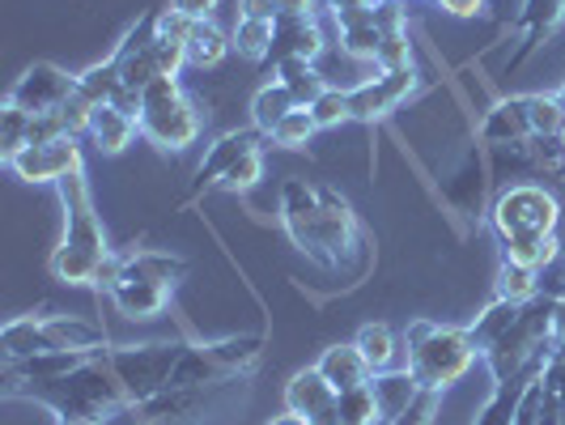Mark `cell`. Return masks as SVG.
I'll use <instances>...</instances> for the list:
<instances>
[{"label":"cell","mask_w":565,"mask_h":425,"mask_svg":"<svg viewBox=\"0 0 565 425\" xmlns=\"http://www.w3.org/2000/svg\"><path fill=\"white\" fill-rule=\"evenodd\" d=\"M477 362V340L455 328L438 323H417L408 332V370L422 392H443L455 379H463L468 366Z\"/></svg>","instance_id":"6da1fadb"},{"label":"cell","mask_w":565,"mask_h":425,"mask_svg":"<svg viewBox=\"0 0 565 425\" xmlns=\"http://www.w3.org/2000/svg\"><path fill=\"white\" fill-rule=\"evenodd\" d=\"M141 132L162 149H183L200 137V115L174 77H158L141 94Z\"/></svg>","instance_id":"7a4b0ae2"},{"label":"cell","mask_w":565,"mask_h":425,"mask_svg":"<svg viewBox=\"0 0 565 425\" xmlns=\"http://www.w3.org/2000/svg\"><path fill=\"white\" fill-rule=\"evenodd\" d=\"M4 167L26 183H64L68 174H82V145H77V137L34 141L22 153H13Z\"/></svg>","instance_id":"3957f363"},{"label":"cell","mask_w":565,"mask_h":425,"mask_svg":"<svg viewBox=\"0 0 565 425\" xmlns=\"http://www.w3.org/2000/svg\"><path fill=\"white\" fill-rule=\"evenodd\" d=\"M557 217H562V209L544 188H510L493 209V222L502 230V238H510V234H553Z\"/></svg>","instance_id":"277c9868"},{"label":"cell","mask_w":565,"mask_h":425,"mask_svg":"<svg viewBox=\"0 0 565 425\" xmlns=\"http://www.w3.org/2000/svg\"><path fill=\"white\" fill-rule=\"evenodd\" d=\"M73 94H77V77H68L56 64H34L26 77L9 89V103H18L30 115H47L60 111Z\"/></svg>","instance_id":"5b68a950"},{"label":"cell","mask_w":565,"mask_h":425,"mask_svg":"<svg viewBox=\"0 0 565 425\" xmlns=\"http://www.w3.org/2000/svg\"><path fill=\"white\" fill-rule=\"evenodd\" d=\"M337 400H340V392L319 374V370L294 374V383L285 387V404H289L294 413H302L311 425H340Z\"/></svg>","instance_id":"8992f818"},{"label":"cell","mask_w":565,"mask_h":425,"mask_svg":"<svg viewBox=\"0 0 565 425\" xmlns=\"http://www.w3.org/2000/svg\"><path fill=\"white\" fill-rule=\"evenodd\" d=\"M315 370H319L337 392L366 387L370 374H374V370L366 366V358H362V349H358V344H332V349H323V358H319V366Z\"/></svg>","instance_id":"52a82bcc"},{"label":"cell","mask_w":565,"mask_h":425,"mask_svg":"<svg viewBox=\"0 0 565 425\" xmlns=\"http://www.w3.org/2000/svg\"><path fill=\"white\" fill-rule=\"evenodd\" d=\"M115 302H119V311L132 315V319H153V315L167 311V285L158 281H145V277H119L111 285Z\"/></svg>","instance_id":"ba28073f"},{"label":"cell","mask_w":565,"mask_h":425,"mask_svg":"<svg viewBox=\"0 0 565 425\" xmlns=\"http://www.w3.org/2000/svg\"><path fill=\"white\" fill-rule=\"evenodd\" d=\"M137 115L119 111L115 103H103L98 111H94V119H89V137H94V145L103 149V153H119L124 145L132 141V132H137Z\"/></svg>","instance_id":"9c48e42d"},{"label":"cell","mask_w":565,"mask_h":425,"mask_svg":"<svg viewBox=\"0 0 565 425\" xmlns=\"http://www.w3.org/2000/svg\"><path fill=\"white\" fill-rule=\"evenodd\" d=\"M107 255L89 252V247H73V243H60L56 255H52V273H56L64 285H89L98 281Z\"/></svg>","instance_id":"30bf717a"},{"label":"cell","mask_w":565,"mask_h":425,"mask_svg":"<svg viewBox=\"0 0 565 425\" xmlns=\"http://www.w3.org/2000/svg\"><path fill=\"white\" fill-rule=\"evenodd\" d=\"M370 387H374L379 413H383L387 425H396L399 417L413 408V400H417V379H413V370H404V374H383V379H374Z\"/></svg>","instance_id":"8fae6325"},{"label":"cell","mask_w":565,"mask_h":425,"mask_svg":"<svg viewBox=\"0 0 565 425\" xmlns=\"http://www.w3.org/2000/svg\"><path fill=\"white\" fill-rule=\"evenodd\" d=\"M183 47H188V64H192V68H217V64L230 56L234 43H230L213 22H196V30L188 34Z\"/></svg>","instance_id":"7c38bea8"},{"label":"cell","mask_w":565,"mask_h":425,"mask_svg":"<svg viewBox=\"0 0 565 425\" xmlns=\"http://www.w3.org/2000/svg\"><path fill=\"white\" fill-rule=\"evenodd\" d=\"M289 111H298V98L289 94V85L285 82L264 85V89L252 98V119H255V128H264V132H273Z\"/></svg>","instance_id":"4fadbf2b"},{"label":"cell","mask_w":565,"mask_h":425,"mask_svg":"<svg viewBox=\"0 0 565 425\" xmlns=\"http://www.w3.org/2000/svg\"><path fill=\"white\" fill-rule=\"evenodd\" d=\"M234 52L243 60H264L277 43V22H252V18H238V26L230 34Z\"/></svg>","instance_id":"5bb4252c"},{"label":"cell","mask_w":565,"mask_h":425,"mask_svg":"<svg viewBox=\"0 0 565 425\" xmlns=\"http://www.w3.org/2000/svg\"><path fill=\"white\" fill-rule=\"evenodd\" d=\"M281 82L289 85V94L298 98V107H311L315 98L328 89L323 73L315 68L311 60H285V64H281Z\"/></svg>","instance_id":"9a60e30c"},{"label":"cell","mask_w":565,"mask_h":425,"mask_svg":"<svg viewBox=\"0 0 565 425\" xmlns=\"http://www.w3.org/2000/svg\"><path fill=\"white\" fill-rule=\"evenodd\" d=\"M337 417L340 425H387L383 413H379V400H374V387H353V392H340L337 400Z\"/></svg>","instance_id":"2e32d148"},{"label":"cell","mask_w":565,"mask_h":425,"mask_svg":"<svg viewBox=\"0 0 565 425\" xmlns=\"http://www.w3.org/2000/svg\"><path fill=\"white\" fill-rule=\"evenodd\" d=\"M353 344L362 349V358H366L370 370H387L392 362H396V337H392L387 323H366Z\"/></svg>","instance_id":"e0dca14e"},{"label":"cell","mask_w":565,"mask_h":425,"mask_svg":"<svg viewBox=\"0 0 565 425\" xmlns=\"http://www.w3.org/2000/svg\"><path fill=\"white\" fill-rule=\"evenodd\" d=\"M247 149H255L252 137H238V132H234V137H222V141L213 145V153L204 158V167H200V179H213V174L222 179V174H226V170L234 167V162H238Z\"/></svg>","instance_id":"ac0fdd59"},{"label":"cell","mask_w":565,"mask_h":425,"mask_svg":"<svg viewBox=\"0 0 565 425\" xmlns=\"http://www.w3.org/2000/svg\"><path fill=\"white\" fill-rule=\"evenodd\" d=\"M315 128H319V124H315V115L307 111V107H298V111H289L281 124L273 128V141L281 145V149H302V145L315 137Z\"/></svg>","instance_id":"d6986e66"},{"label":"cell","mask_w":565,"mask_h":425,"mask_svg":"<svg viewBox=\"0 0 565 425\" xmlns=\"http://www.w3.org/2000/svg\"><path fill=\"white\" fill-rule=\"evenodd\" d=\"M498 294H502V302H527L532 294H536V268H523V264H510L502 268V285H498Z\"/></svg>","instance_id":"ffe728a7"},{"label":"cell","mask_w":565,"mask_h":425,"mask_svg":"<svg viewBox=\"0 0 565 425\" xmlns=\"http://www.w3.org/2000/svg\"><path fill=\"white\" fill-rule=\"evenodd\" d=\"M527 128H536V132H562L565 128L562 98H527Z\"/></svg>","instance_id":"44dd1931"},{"label":"cell","mask_w":565,"mask_h":425,"mask_svg":"<svg viewBox=\"0 0 565 425\" xmlns=\"http://www.w3.org/2000/svg\"><path fill=\"white\" fill-rule=\"evenodd\" d=\"M307 111L315 115V124H319V128H337V124L349 119V94H340V89H323Z\"/></svg>","instance_id":"7402d4cb"},{"label":"cell","mask_w":565,"mask_h":425,"mask_svg":"<svg viewBox=\"0 0 565 425\" xmlns=\"http://www.w3.org/2000/svg\"><path fill=\"white\" fill-rule=\"evenodd\" d=\"M259 170H264L259 149H247V153H243V158H238V162L222 174V188H226V192H247L255 179H259Z\"/></svg>","instance_id":"603a6c76"},{"label":"cell","mask_w":565,"mask_h":425,"mask_svg":"<svg viewBox=\"0 0 565 425\" xmlns=\"http://www.w3.org/2000/svg\"><path fill=\"white\" fill-rule=\"evenodd\" d=\"M374 64L379 68H408V39H404V30L399 34H383Z\"/></svg>","instance_id":"cb8c5ba5"},{"label":"cell","mask_w":565,"mask_h":425,"mask_svg":"<svg viewBox=\"0 0 565 425\" xmlns=\"http://www.w3.org/2000/svg\"><path fill=\"white\" fill-rule=\"evenodd\" d=\"M238 18H252V22H281V0H238Z\"/></svg>","instance_id":"d4e9b609"},{"label":"cell","mask_w":565,"mask_h":425,"mask_svg":"<svg viewBox=\"0 0 565 425\" xmlns=\"http://www.w3.org/2000/svg\"><path fill=\"white\" fill-rule=\"evenodd\" d=\"M170 9L179 18H188V22H209L213 9H217V0H170Z\"/></svg>","instance_id":"484cf974"},{"label":"cell","mask_w":565,"mask_h":425,"mask_svg":"<svg viewBox=\"0 0 565 425\" xmlns=\"http://www.w3.org/2000/svg\"><path fill=\"white\" fill-rule=\"evenodd\" d=\"M443 9H451V13H459V18H472L477 9H481V0H438Z\"/></svg>","instance_id":"4316f807"},{"label":"cell","mask_w":565,"mask_h":425,"mask_svg":"<svg viewBox=\"0 0 565 425\" xmlns=\"http://www.w3.org/2000/svg\"><path fill=\"white\" fill-rule=\"evenodd\" d=\"M548 328L565 340V302H557V307H553V315H548Z\"/></svg>","instance_id":"83f0119b"},{"label":"cell","mask_w":565,"mask_h":425,"mask_svg":"<svg viewBox=\"0 0 565 425\" xmlns=\"http://www.w3.org/2000/svg\"><path fill=\"white\" fill-rule=\"evenodd\" d=\"M268 425H311V422H307L302 413H294V408H285L281 417H273V422H268Z\"/></svg>","instance_id":"f1b7e54d"},{"label":"cell","mask_w":565,"mask_h":425,"mask_svg":"<svg viewBox=\"0 0 565 425\" xmlns=\"http://www.w3.org/2000/svg\"><path fill=\"white\" fill-rule=\"evenodd\" d=\"M64 425H98V422H94V417H82V413H68Z\"/></svg>","instance_id":"f546056e"},{"label":"cell","mask_w":565,"mask_h":425,"mask_svg":"<svg viewBox=\"0 0 565 425\" xmlns=\"http://www.w3.org/2000/svg\"><path fill=\"white\" fill-rule=\"evenodd\" d=\"M562 153H565V128H562Z\"/></svg>","instance_id":"4dcf8cb0"}]
</instances>
